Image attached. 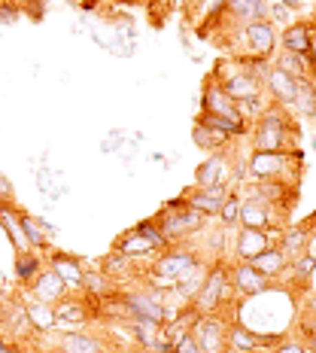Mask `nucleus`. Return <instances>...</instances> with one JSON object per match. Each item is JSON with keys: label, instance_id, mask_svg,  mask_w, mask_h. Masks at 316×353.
Returning <instances> with one entry per match:
<instances>
[{"label": "nucleus", "instance_id": "obj_1", "mask_svg": "<svg viewBox=\"0 0 316 353\" xmlns=\"http://www.w3.org/2000/svg\"><path fill=\"white\" fill-rule=\"evenodd\" d=\"M198 265H201V259H198V253L192 247H167L152 262L149 274H146V286L161 290V292H173L182 277L192 268H198Z\"/></svg>", "mask_w": 316, "mask_h": 353}, {"label": "nucleus", "instance_id": "obj_2", "mask_svg": "<svg viewBox=\"0 0 316 353\" xmlns=\"http://www.w3.org/2000/svg\"><path fill=\"white\" fill-rule=\"evenodd\" d=\"M289 134H295L292 122L286 119V110L280 104H271L262 110V116L255 119L253 131V150L262 152H292L289 150Z\"/></svg>", "mask_w": 316, "mask_h": 353}, {"label": "nucleus", "instance_id": "obj_3", "mask_svg": "<svg viewBox=\"0 0 316 353\" xmlns=\"http://www.w3.org/2000/svg\"><path fill=\"white\" fill-rule=\"evenodd\" d=\"M234 283H231V274H229V265L225 262H216L213 268L204 274V283L201 290L195 292V311L198 314H216L222 307H229L234 301Z\"/></svg>", "mask_w": 316, "mask_h": 353}, {"label": "nucleus", "instance_id": "obj_4", "mask_svg": "<svg viewBox=\"0 0 316 353\" xmlns=\"http://www.w3.org/2000/svg\"><path fill=\"white\" fill-rule=\"evenodd\" d=\"M249 180H295L298 174V152H262L253 150L246 159Z\"/></svg>", "mask_w": 316, "mask_h": 353}, {"label": "nucleus", "instance_id": "obj_5", "mask_svg": "<svg viewBox=\"0 0 316 353\" xmlns=\"http://www.w3.org/2000/svg\"><path fill=\"white\" fill-rule=\"evenodd\" d=\"M238 43L244 46V55H234L240 61H271L277 49V28L268 19L249 21V25L238 28Z\"/></svg>", "mask_w": 316, "mask_h": 353}, {"label": "nucleus", "instance_id": "obj_6", "mask_svg": "<svg viewBox=\"0 0 316 353\" xmlns=\"http://www.w3.org/2000/svg\"><path fill=\"white\" fill-rule=\"evenodd\" d=\"M156 223H158L161 234H165V238L173 244V241L201 232L204 223H207V216H204V213H198V210H192L186 201H182V198H176L173 204H167V208L158 213Z\"/></svg>", "mask_w": 316, "mask_h": 353}, {"label": "nucleus", "instance_id": "obj_7", "mask_svg": "<svg viewBox=\"0 0 316 353\" xmlns=\"http://www.w3.org/2000/svg\"><path fill=\"white\" fill-rule=\"evenodd\" d=\"M192 338L201 347V353H225V335H229V323L216 314H198L192 323Z\"/></svg>", "mask_w": 316, "mask_h": 353}, {"label": "nucleus", "instance_id": "obj_8", "mask_svg": "<svg viewBox=\"0 0 316 353\" xmlns=\"http://www.w3.org/2000/svg\"><path fill=\"white\" fill-rule=\"evenodd\" d=\"M231 176H234V156H231V146H229V150L213 152V156L198 168L195 171V186H201V189L229 186Z\"/></svg>", "mask_w": 316, "mask_h": 353}, {"label": "nucleus", "instance_id": "obj_9", "mask_svg": "<svg viewBox=\"0 0 316 353\" xmlns=\"http://www.w3.org/2000/svg\"><path fill=\"white\" fill-rule=\"evenodd\" d=\"M283 335H262L255 332V329H249L246 323H229V335H225V350L231 353H259L262 347H277V341H280Z\"/></svg>", "mask_w": 316, "mask_h": 353}, {"label": "nucleus", "instance_id": "obj_10", "mask_svg": "<svg viewBox=\"0 0 316 353\" xmlns=\"http://www.w3.org/2000/svg\"><path fill=\"white\" fill-rule=\"evenodd\" d=\"M125 305L131 307V314L134 317H143V320H156V323H165L167 311H165V292L161 290H152V286H146V290H137V292H128V296H122Z\"/></svg>", "mask_w": 316, "mask_h": 353}, {"label": "nucleus", "instance_id": "obj_11", "mask_svg": "<svg viewBox=\"0 0 316 353\" xmlns=\"http://www.w3.org/2000/svg\"><path fill=\"white\" fill-rule=\"evenodd\" d=\"M229 274H231V283H234V292H238V296L255 299V296H262V292L274 290V283H271L264 274H259V271H255L249 262L229 265Z\"/></svg>", "mask_w": 316, "mask_h": 353}, {"label": "nucleus", "instance_id": "obj_12", "mask_svg": "<svg viewBox=\"0 0 316 353\" xmlns=\"http://www.w3.org/2000/svg\"><path fill=\"white\" fill-rule=\"evenodd\" d=\"M201 113H210V116H225V119H234V122H244V116H240L238 104L225 94V88L216 83V79H207V85H204L201 92ZM249 125V122H246Z\"/></svg>", "mask_w": 316, "mask_h": 353}, {"label": "nucleus", "instance_id": "obj_13", "mask_svg": "<svg viewBox=\"0 0 316 353\" xmlns=\"http://www.w3.org/2000/svg\"><path fill=\"white\" fill-rule=\"evenodd\" d=\"M280 46H283V52H292V55L316 52V28L310 21H292V25H286Z\"/></svg>", "mask_w": 316, "mask_h": 353}, {"label": "nucleus", "instance_id": "obj_14", "mask_svg": "<svg viewBox=\"0 0 316 353\" xmlns=\"http://www.w3.org/2000/svg\"><path fill=\"white\" fill-rule=\"evenodd\" d=\"M88 323V307L83 299H70L64 296L61 301L55 305V329L58 332H79V329H85Z\"/></svg>", "mask_w": 316, "mask_h": 353}, {"label": "nucleus", "instance_id": "obj_15", "mask_svg": "<svg viewBox=\"0 0 316 353\" xmlns=\"http://www.w3.org/2000/svg\"><path fill=\"white\" fill-rule=\"evenodd\" d=\"M225 195H229V186H216V189H201V186H192L182 192V201L189 204L192 210L204 213V216H219V210H222V201Z\"/></svg>", "mask_w": 316, "mask_h": 353}, {"label": "nucleus", "instance_id": "obj_16", "mask_svg": "<svg viewBox=\"0 0 316 353\" xmlns=\"http://www.w3.org/2000/svg\"><path fill=\"white\" fill-rule=\"evenodd\" d=\"M274 225V210L262 201L255 192L240 198V229H262L268 232Z\"/></svg>", "mask_w": 316, "mask_h": 353}, {"label": "nucleus", "instance_id": "obj_17", "mask_svg": "<svg viewBox=\"0 0 316 353\" xmlns=\"http://www.w3.org/2000/svg\"><path fill=\"white\" fill-rule=\"evenodd\" d=\"M274 247V241L268 238V232L262 229H240L238 238H234V259L238 262H253L255 256H262L264 250Z\"/></svg>", "mask_w": 316, "mask_h": 353}, {"label": "nucleus", "instance_id": "obj_18", "mask_svg": "<svg viewBox=\"0 0 316 353\" xmlns=\"http://www.w3.org/2000/svg\"><path fill=\"white\" fill-rule=\"evenodd\" d=\"M295 88H298V79H292L289 73H283L280 68L271 64L268 73H264V92L271 94V101L280 107H292L295 104Z\"/></svg>", "mask_w": 316, "mask_h": 353}, {"label": "nucleus", "instance_id": "obj_19", "mask_svg": "<svg viewBox=\"0 0 316 353\" xmlns=\"http://www.w3.org/2000/svg\"><path fill=\"white\" fill-rule=\"evenodd\" d=\"M67 283L55 274L52 268H40V274L31 281V296L36 301H46V305H58L64 296H67Z\"/></svg>", "mask_w": 316, "mask_h": 353}, {"label": "nucleus", "instance_id": "obj_20", "mask_svg": "<svg viewBox=\"0 0 316 353\" xmlns=\"http://www.w3.org/2000/svg\"><path fill=\"white\" fill-rule=\"evenodd\" d=\"M116 253H122V256H128V259H134V262H140V259H156L158 256V247L152 244L149 238L140 232V229H131V232H125L119 241L113 244Z\"/></svg>", "mask_w": 316, "mask_h": 353}, {"label": "nucleus", "instance_id": "obj_21", "mask_svg": "<svg viewBox=\"0 0 316 353\" xmlns=\"http://www.w3.org/2000/svg\"><path fill=\"white\" fill-rule=\"evenodd\" d=\"M222 16L225 21H234L238 28H244L249 21L268 19V3L264 0H225Z\"/></svg>", "mask_w": 316, "mask_h": 353}, {"label": "nucleus", "instance_id": "obj_22", "mask_svg": "<svg viewBox=\"0 0 316 353\" xmlns=\"http://www.w3.org/2000/svg\"><path fill=\"white\" fill-rule=\"evenodd\" d=\"M49 268L67 283V290H83V277H85V268L76 256L70 253H52L49 256Z\"/></svg>", "mask_w": 316, "mask_h": 353}, {"label": "nucleus", "instance_id": "obj_23", "mask_svg": "<svg viewBox=\"0 0 316 353\" xmlns=\"http://www.w3.org/2000/svg\"><path fill=\"white\" fill-rule=\"evenodd\" d=\"M19 213L10 201H0V225H3V232H6V238L12 241V247H16V256L21 253H34L31 244H28V238H25V232H21V219H19Z\"/></svg>", "mask_w": 316, "mask_h": 353}, {"label": "nucleus", "instance_id": "obj_24", "mask_svg": "<svg viewBox=\"0 0 316 353\" xmlns=\"http://www.w3.org/2000/svg\"><path fill=\"white\" fill-rule=\"evenodd\" d=\"M307 238H310V225L307 223H301V225H286L283 234L277 238V250L286 256V259H298L301 253H304V247H307Z\"/></svg>", "mask_w": 316, "mask_h": 353}, {"label": "nucleus", "instance_id": "obj_25", "mask_svg": "<svg viewBox=\"0 0 316 353\" xmlns=\"http://www.w3.org/2000/svg\"><path fill=\"white\" fill-rule=\"evenodd\" d=\"M19 219H21V232H25V238H28V244H31L34 253L49 250V234L55 232V225H49L46 219L31 216V213H25V210L19 213Z\"/></svg>", "mask_w": 316, "mask_h": 353}, {"label": "nucleus", "instance_id": "obj_26", "mask_svg": "<svg viewBox=\"0 0 316 353\" xmlns=\"http://www.w3.org/2000/svg\"><path fill=\"white\" fill-rule=\"evenodd\" d=\"M253 192L259 195L268 208H280L283 204L286 210L292 208V198H295V189H286V180H262V183H255Z\"/></svg>", "mask_w": 316, "mask_h": 353}, {"label": "nucleus", "instance_id": "obj_27", "mask_svg": "<svg viewBox=\"0 0 316 353\" xmlns=\"http://www.w3.org/2000/svg\"><path fill=\"white\" fill-rule=\"evenodd\" d=\"M249 265H253V268L259 271V274L268 277L271 283H277V281H280V277L286 274V271H289V259H286V256H283L277 247L264 250V253H262V256H255V259L249 262Z\"/></svg>", "mask_w": 316, "mask_h": 353}, {"label": "nucleus", "instance_id": "obj_28", "mask_svg": "<svg viewBox=\"0 0 316 353\" xmlns=\"http://www.w3.org/2000/svg\"><path fill=\"white\" fill-rule=\"evenodd\" d=\"M25 314H28V323H31L34 332H49V329H55V305L36 301L31 292L25 296Z\"/></svg>", "mask_w": 316, "mask_h": 353}, {"label": "nucleus", "instance_id": "obj_29", "mask_svg": "<svg viewBox=\"0 0 316 353\" xmlns=\"http://www.w3.org/2000/svg\"><path fill=\"white\" fill-rule=\"evenodd\" d=\"M192 141L198 150H204V152H219V150H229L231 146L229 134H222V131H216V128H207V125H201V122H195Z\"/></svg>", "mask_w": 316, "mask_h": 353}, {"label": "nucleus", "instance_id": "obj_30", "mask_svg": "<svg viewBox=\"0 0 316 353\" xmlns=\"http://www.w3.org/2000/svg\"><path fill=\"white\" fill-rule=\"evenodd\" d=\"M61 353H107V347L98 341L94 335H88L85 329H79V332H67L61 335Z\"/></svg>", "mask_w": 316, "mask_h": 353}, {"label": "nucleus", "instance_id": "obj_31", "mask_svg": "<svg viewBox=\"0 0 316 353\" xmlns=\"http://www.w3.org/2000/svg\"><path fill=\"white\" fill-rule=\"evenodd\" d=\"M134 259H128V256H122V253H109L104 265H101V274L107 277V281H131L134 277Z\"/></svg>", "mask_w": 316, "mask_h": 353}, {"label": "nucleus", "instance_id": "obj_32", "mask_svg": "<svg viewBox=\"0 0 316 353\" xmlns=\"http://www.w3.org/2000/svg\"><path fill=\"white\" fill-rule=\"evenodd\" d=\"M304 119H316V83L313 79H298V88H295V104Z\"/></svg>", "mask_w": 316, "mask_h": 353}, {"label": "nucleus", "instance_id": "obj_33", "mask_svg": "<svg viewBox=\"0 0 316 353\" xmlns=\"http://www.w3.org/2000/svg\"><path fill=\"white\" fill-rule=\"evenodd\" d=\"M83 290H85L88 299H109V292H113V281H107L101 271H85Z\"/></svg>", "mask_w": 316, "mask_h": 353}, {"label": "nucleus", "instance_id": "obj_34", "mask_svg": "<svg viewBox=\"0 0 316 353\" xmlns=\"http://www.w3.org/2000/svg\"><path fill=\"white\" fill-rule=\"evenodd\" d=\"M40 268H43V262L36 259V253H21L16 256V277L21 283H31L36 274H40Z\"/></svg>", "mask_w": 316, "mask_h": 353}, {"label": "nucleus", "instance_id": "obj_35", "mask_svg": "<svg viewBox=\"0 0 316 353\" xmlns=\"http://www.w3.org/2000/svg\"><path fill=\"white\" fill-rule=\"evenodd\" d=\"M219 219H222L225 229H231V225H240V195L234 192V189L225 195L222 210H219Z\"/></svg>", "mask_w": 316, "mask_h": 353}, {"label": "nucleus", "instance_id": "obj_36", "mask_svg": "<svg viewBox=\"0 0 316 353\" xmlns=\"http://www.w3.org/2000/svg\"><path fill=\"white\" fill-rule=\"evenodd\" d=\"M289 268L298 274V281H304V283H307V281H310V277L316 274V256L301 253L298 259H292V262H289Z\"/></svg>", "mask_w": 316, "mask_h": 353}, {"label": "nucleus", "instance_id": "obj_37", "mask_svg": "<svg viewBox=\"0 0 316 353\" xmlns=\"http://www.w3.org/2000/svg\"><path fill=\"white\" fill-rule=\"evenodd\" d=\"M238 110H240V116H244V122H255V119L262 116V110H264V104H262V94H259V98L238 101Z\"/></svg>", "mask_w": 316, "mask_h": 353}, {"label": "nucleus", "instance_id": "obj_38", "mask_svg": "<svg viewBox=\"0 0 316 353\" xmlns=\"http://www.w3.org/2000/svg\"><path fill=\"white\" fill-rule=\"evenodd\" d=\"M137 229H140V232H143L146 238H149V241H152V244H156L158 250H167V247H171V241H167L165 234H161V229H158L156 223H140V225H137Z\"/></svg>", "mask_w": 316, "mask_h": 353}, {"label": "nucleus", "instance_id": "obj_39", "mask_svg": "<svg viewBox=\"0 0 316 353\" xmlns=\"http://www.w3.org/2000/svg\"><path fill=\"white\" fill-rule=\"evenodd\" d=\"M298 332H301V341H304V347L310 350V353H316V317L310 323H301Z\"/></svg>", "mask_w": 316, "mask_h": 353}, {"label": "nucleus", "instance_id": "obj_40", "mask_svg": "<svg viewBox=\"0 0 316 353\" xmlns=\"http://www.w3.org/2000/svg\"><path fill=\"white\" fill-rule=\"evenodd\" d=\"M21 16V6L12 3V0H0V21L3 25H12V21H19Z\"/></svg>", "mask_w": 316, "mask_h": 353}, {"label": "nucleus", "instance_id": "obj_41", "mask_svg": "<svg viewBox=\"0 0 316 353\" xmlns=\"http://www.w3.org/2000/svg\"><path fill=\"white\" fill-rule=\"evenodd\" d=\"M268 21L271 25H289V10L283 3H268Z\"/></svg>", "mask_w": 316, "mask_h": 353}, {"label": "nucleus", "instance_id": "obj_42", "mask_svg": "<svg viewBox=\"0 0 316 353\" xmlns=\"http://www.w3.org/2000/svg\"><path fill=\"white\" fill-rule=\"evenodd\" d=\"M171 353H201V347L195 344V338H192V332H186V335H180L173 341V350Z\"/></svg>", "mask_w": 316, "mask_h": 353}, {"label": "nucleus", "instance_id": "obj_43", "mask_svg": "<svg viewBox=\"0 0 316 353\" xmlns=\"http://www.w3.org/2000/svg\"><path fill=\"white\" fill-rule=\"evenodd\" d=\"M274 353H310L304 347V341H295V338H280L277 341V347H274Z\"/></svg>", "mask_w": 316, "mask_h": 353}, {"label": "nucleus", "instance_id": "obj_44", "mask_svg": "<svg viewBox=\"0 0 316 353\" xmlns=\"http://www.w3.org/2000/svg\"><path fill=\"white\" fill-rule=\"evenodd\" d=\"M12 3H19V6H25V10H31L34 19H40L43 10H46V0H12Z\"/></svg>", "mask_w": 316, "mask_h": 353}, {"label": "nucleus", "instance_id": "obj_45", "mask_svg": "<svg viewBox=\"0 0 316 353\" xmlns=\"http://www.w3.org/2000/svg\"><path fill=\"white\" fill-rule=\"evenodd\" d=\"M125 141V131H113V134L107 137L104 143H101V150L104 152H119V143Z\"/></svg>", "mask_w": 316, "mask_h": 353}, {"label": "nucleus", "instance_id": "obj_46", "mask_svg": "<svg viewBox=\"0 0 316 353\" xmlns=\"http://www.w3.org/2000/svg\"><path fill=\"white\" fill-rule=\"evenodd\" d=\"M0 201H12V183L0 174Z\"/></svg>", "mask_w": 316, "mask_h": 353}, {"label": "nucleus", "instance_id": "obj_47", "mask_svg": "<svg viewBox=\"0 0 316 353\" xmlns=\"http://www.w3.org/2000/svg\"><path fill=\"white\" fill-rule=\"evenodd\" d=\"M277 3H283L286 10H304V0H277Z\"/></svg>", "mask_w": 316, "mask_h": 353}, {"label": "nucleus", "instance_id": "obj_48", "mask_svg": "<svg viewBox=\"0 0 316 353\" xmlns=\"http://www.w3.org/2000/svg\"><path fill=\"white\" fill-rule=\"evenodd\" d=\"M304 253L316 256V229H310V238H307V247H304Z\"/></svg>", "mask_w": 316, "mask_h": 353}, {"label": "nucleus", "instance_id": "obj_49", "mask_svg": "<svg viewBox=\"0 0 316 353\" xmlns=\"http://www.w3.org/2000/svg\"><path fill=\"white\" fill-rule=\"evenodd\" d=\"M307 314H310V317H316V296L307 299Z\"/></svg>", "mask_w": 316, "mask_h": 353}, {"label": "nucleus", "instance_id": "obj_50", "mask_svg": "<svg viewBox=\"0 0 316 353\" xmlns=\"http://www.w3.org/2000/svg\"><path fill=\"white\" fill-rule=\"evenodd\" d=\"M79 6H83V10H94V3H98V0H76Z\"/></svg>", "mask_w": 316, "mask_h": 353}, {"label": "nucleus", "instance_id": "obj_51", "mask_svg": "<svg viewBox=\"0 0 316 353\" xmlns=\"http://www.w3.org/2000/svg\"><path fill=\"white\" fill-rule=\"evenodd\" d=\"M307 225H310V229H316V213H313L310 219H307Z\"/></svg>", "mask_w": 316, "mask_h": 353}, {"label": "nucleus", "instance_id": "obj_52", "mask_svg": "<svg viewBox=\"0 0 316 353\" xmlns=\"http://www.w3.org/2000/svg\"><path fill=\"white\" fill-rule=\"evenodd\" d=\"M189 3H201V0H189Z\"/></svg>", "mask_w": 316, "mask_h": 353}, {"label": "nucleus", "instance_id": "obj_53", "mask_svg": "<svg viewBox=\"0 0 316 353\" xmlns=\"http://www.w3.org/2000/svg\"><path fill=\"white\" fill-rule=\"evenodd\" d=\"M225 353H231V350H225Z\"/></svg>", "mask_w": 316, "mask_h": 353}, {"label": "nucleus", "instance_id": "obj_54", "mask_svg": "<svg viewBox=\"0 0 316 353\" xmlns=\"http://www.w3.org/2000/svg\"><path fill=\"white\" fill-rule=\"evenodd\" d=\"M313 28H316V25H313Z\"/></svg>", "mask_w": 316, "mask_h": 353}]
</instances>
